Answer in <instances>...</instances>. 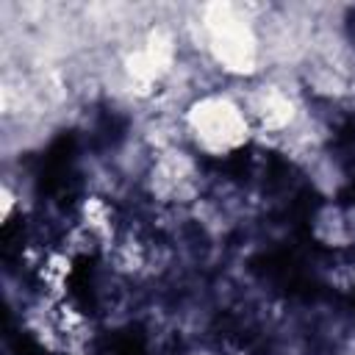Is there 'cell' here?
I'll use <instances>...</instances> for the list:
<instances>
[{"instance_id":"1","label":"cell","mask_w":355,"mask_h":355,"mask_svg":"<svg viewBox=\"0 0 355 355\" xmlns=\"http://www.w3.org/2000/svg\"><path fill=\"white\" fill-rule=\"evenodd\" d=\"M183 130L194 150L208 158L233 155L255 136L241 100L227 92H208L194 97L183 111Z\"/></svg>"},{"instance_id":"2","label":"cell","mask_w":355,"mask_h":355,"mask_svg":"<svg viewBox=\"0 0 355 355\" xmlns=\"http://www.w3.org/2000/svg\"><path fill=\"white\" fill-rule=\"evenodd\" d=\"M205 47L211 58L230 75H252L258 69V36L247 17L227 3H211L202 8Z\"/></svg>"},{"instance_id":"3","label":"cell","mask_w":355,"mask_h":355,"mask_svg":"<svg viewBox=\"0 0 355 355\" xmlns=\"http://www.w3.org/2000/svg\"><path fill=\"white\" fill-rule=\"evenodd\" d=\"M25 330L50 355H83L92 341V322L86 311L67 300L42 297L25 313Z\"/></svg>"},{"instance_id":"4","label":"cell","mask_w":355,"mask_h":355,"mask_svg":"<svg viewBox=\"0 0 355 355\" xmlns=\"http://www.w3.org/2000/svg\"><path fill=\"white\" fill-rule=\"evenodd\" d=\"M144 183L153 200L164 205H183L200 197L202 172L191 153L180 147H164L155 153Z\"/></svg>"},{"instance_id":"5","label":"cell","mask_w":355,"mask_h":355,"mask_svg":"<svg viewBox=\"0 0 355 355\" xmlns=\"http://www.w3.org/2000/svg\"><path fill=\"white\" fill-rule=\"evenodd\" d=\"M241 105H244L255 133H266V136H277V139H286L300 125V116H302L297 97L277 83L252 86L244 94Z\"/></svg>"},{"instance_id":"6","label":"cell","mask_w":355,"mask_h":355,"mask_svg":"<svg viewBox=\"0 0 355 355\" xmlns=\"http://www.w3.org/2000/svg\"><path fill=\"white\" fill-rule=\"evenodd\" d=\"M175 64V36L166 28H153L144 42L128 53L125 78L136 94H153Z\"/></svg>"},{"instance_id":"7","label":"cell","mask_w":355,"mask_h":355,"mask_svg":"<svg viewBox=\"0 0 355 355\" xmlns=\"http://www.w3.org/2000/svg\"><path fill=\"white\" fill-rule=\"evenodd\" d=\"M311 239L327 252H355V202L322 200L308 219Z\"/></svg>"},{"instance_id":"8","label":"cell","mask_w":355,"mask_h":355,"mask_svg":"<svg viewBox=\"0 0 355 355\" xmlns=\"http://www.w3.org/2000/svg\"><path fill=\"white\" fill-rule=\"evenodd\" d=\"M75 222H78L80 227H86V230L103 244L105 252L111 250V244L116 241V236H119V230H122L119 216H116V208H114L105 197H100V194H86V197L78 200Z\"/></svg>"},{"instance_id":"9","label":"cell","mask_w":355,"mask_h":355,"mask_svg":"<svg viewBox=\"0 0 355 355\" xmlns=\"http://www.w3.org/2000/svg\"><path fill=\"white\" fill-rule=\"evenodd\" d=\"M31 269H33L39 286H42V297L55 300V302L69 297V277H72V272H75V261H72L64 250L53 247V250L42 252V255L31 263Z\"/></svg>"},{"instance_id":"10","label":"cell","mask_w":355,"mask_h":355,"mask_svg":"<svg viewBox=\"0 0 355 355\" xmlns=\"http://www.w3.org/2000/svg\"><path fill=\"white\" fill-rule=\"evenodd\" d=\"M105 258L111 261V266L122 275H136L150 263V241L144 236H139L130 227H122L116 241L111 244V250L105 252Z\"/></svg>"},{"instance_id":"11","label":"cell","mask_w":355,"mask_h":355,"mask_svg":"<svg viewBox=\"0 0 355 355\" xmlns=\"http://www.w3.org/2000/svg\"><path fill=\"white\" fill-rule=\"evenodd\" d=\"M322 277L338 294L355 291V252H330Z\"/></svg>"},{"instance_id":"12","label":"cell","mask_w":355,"mask_h":355,"mask_svg":"<svg viewBox=\"0 0 355 355\" xmlns=\"http://www.w3.org/2000/svg\"><path fill=\"white\" fill-rule=\"evenodd\" d=\"M58 250H64L72 261H80V258H94V255H105V250H103V244L86 230V227H80L78 222H72L69 227H67V233L61 236V244H58Z\"/></svg>"},{"instance_id":"13","label":"cell","mask_w":355,"mask_h":355,"mask_svg":"<svg viewBox=\"0 0 355 355\" xmlns=\"http://www.w3.org/2000/svg\"><path fill=\"white\" fill-rule=\"evenodd\" d=\"M14 208H17V191H14L8 183H3V186H0V219H3V225L11 222Z\"/></svg>"},{"instance_id":"14","label":"cell","mask_w":355,"mask_h":355,"mask_svg":"<svg viewBox=\"0 0 355 355\" xmlns=\"http://www.w3.org/2000/svg\"><path fill=\"white\" fill-rule=\"evenodd\" d=\"M341 355H355V336H349V338L344 341V347H341Z\"/></svg>"},{"instance_id":"15","label":"cell","mask_w":355,"mask_h":355,"mask_svg":"<svg viewBox=\"0 0 355 355\" xmlns=\"http://www.w3.org/2000/svg\"><path fill=\"white\" fill-rule=\"evenodd\" d=\"M222 355H250L247 349H241V347H230V349H225Z\"/></svg>"}]
</instances>
